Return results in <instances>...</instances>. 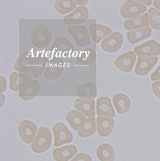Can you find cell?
Returning <instances> with one entry per match:
<instances>
[{
	"label": "cell",
	"mask_w": 160,
	"mask_h": 161,
	"mask_svg": "<svg viewBox=\"0 0 160 161\" xmlns=\"http://www.w3.org/2000/svg\"><path fill=\"white\" fill-rule=\"evenodd\" d=\"M51 40L52 34L50 30L44 25L35 26L30 32L29 41L35 47L44 48L49 46Z\"/></svg>",
	"instance_id": "cell-1"
},
{
	"label": "cell",
	"mask_w": 160,
	"mask_h": 161,
	"mask_svg": "<svg viewBox=\"0 0 160 161\" xmlns=\"http://www.w3.org/2000/svg\"><path fill=\"white\" fill-rule=\"evenodd\" d=\"M51 143V135L50 129L45 126H40L30 148L34 152L41 153L49 149Z\"/></svg>",
	"instance_id": "cell-2"
},
{
	"label": "cell",
	"mask_w": 160,
	"mask_h": 161,
	"mask_svg": "<svg viewBox=\"0 0 160 161\" xmlns=\"http://www.w3.org/2000/svg\"><path fill=\"white\" fill-rule=\"evenodd\" d=\"M147 7L137 1L127 0L124 2L120 8V13L124 19H133L143 14L146 12Z\"/></svg>",
	"instance_id": "cell-3"
},
{
	"label": "cell",
	"mask_w": 160,
	"mask_h": 161,
	"mask_svg": "<svg viewBox=\"0 0 160 161\" xmlns=\"http://www.w3.org/2000/svg\"><path fill=\"white\" fill-rule=\"evenodd\" d=\"M52 131L54 135V145L56 147L68 144L73 139L72 134L61 122L56 123L52 127Z\"/></svg>",
	"instance_id": "cell-4"
},
{
	"label": "cell",
	"mask_w": 160,
	"mask_h": 161,
	"mask_svg": "<svg viewBox=\"0 0 160 161\" xmlns=\"http://www.w3.org/2000/svg\"><path fill=\"white\" fill-rule=\"evenodd\" d=\"M64 69L63 60L58 57H53L48 60L44 72V78L47 80H54L59 78Z\"/></svg>",
	"instance_id": "cell-5"
},
{
	"label": "cell",
	"mask_w": 160,
	"mask_h": 161,
	"mask_svg": "<svg viewBox=\"0 0 160 161\" xmlns=\"http://www.w3.org/2000/svg\"><path fill=\"white\" fill-rule=\"evenodd\" d=\"M18 132L20 139L24 143L31 144L37 134V126L29 120H23L18 125Z\"/></svg>",
	"instance_id": "cell-6"
},
{
	"label": "cell",
	"mask_w": 160,
	"mask_h": 161,
	"mask_svg": "<svg viewBox=\"0 0 160 161\" xmlns=\"http://www.w3.org/2000/svg\"><path fill=\"white\" fill-rule=\"evenodd\" d=\"M123 36L119 31H114L101 42V49L107 53L119 51L122 45Z\"/></svg>",
	"instance_id": "cell-7"
},
{
	"label": "cell",
	"mask_w": 160,
	"mask_h": 161,
	"mask_svg": "<svg viewBox=\"0 0 160 161\" xmlns=\"http://www.w3.org/2000/svg\"><path fill=\"white\" fill-rule=\"evenodd\" d=\"M67 32L72 37L79 47L87 46L90 44V35L87 28L83 25H74L67 27Z\"/></svg>",
	"instance_id": "cell-8"
},
{
	"label": "cell",
	"mask_w": 160,
	"mask_h": 161,
	"mask_svg": "<svg viewBox=\"0 0 160 161\" xmlns=\"http://www.w3.org/2000/svg\"><path fill=\"white\" fill-rule=\"evenodd\" d=\"M133 51L139 57H155L160 54V44L154 40H150L135 46Z\"/></svg>",
	"instance_id": "cell-9"
},
{
	"label": "cell",
	"mask_w": 160,
	"mask_h": 161,
	"mask_svg": "<svg viewBox=\"0 0 160 161\" xmlns=\"http://www.w3.org/2000/svg\"><path fill=\"white\" fill-rule=\"evenodd\" d=\"M88 16L89 12L85 6H77L72 12L63 16V21L68 25L79 24L85 22Z\"/></svg>",
	"instance_id": "cell-10"
},
{
	"label": "cell",
	"mask_w": 160,
	"mask_h": 161,
	"mask_svg": "<svg viewBox=\"0 0 160 161\" xmlns=\"http://www.w3.org/2000/svg\"><path fill=\"white\" fill-rule=\"evenodd\" d=\"M136 58L135 52L128 51L119 55L115 60L114 64L119 70L125 73H129L133 68Z\"/></svg>",
	"instance_id": "cell-11"
},
{
	"label": "cell",
	"mask_w": 160,
	"mask_h": 161,
	"mask_svg": "<svg viewBox=\"0 0 160 161\" xmlns=\"http://www.w3.org/2000/svg\"><path fill=\"white\" fill-rule=\"evenodd\" d=\"M34 57L30 51H24L21 53L13 62V69L18 73L29 72Z\"/></svg>",
	"instance_id": "cell-12"
},
{
	"label": "cell",
	"mask_w": 160,
	"mask_h": 161,
	"mask_svg": "<svg viewBox=\"0 0 160 161\" xmlns=\"http://www.w3.org/2000/svg\"><path fill=\"white\" fill-rule=\"evenodd\" d=\"M31 75L28 73L12 72L9 75L8 87L12 91H19L31 81Z\"/></svg>",
	"instance_id": "cell-13"
},
{
	"label": "cell",
	"mask_w": 160,
	"mask_h": 161,
	"mask_svg": "<svg viewBox=\"0 0 160 161\" xmlns=\"http://www.w3.org/2000/svg\"><path fill=\"white\" fill-rule=\"evenodd\" d=\"M157 60L158 58L156 57H138L134 70L135 73L139 76L147 75L155 66Z\"/></svg>",
	"instance_id": "cell-14"
},
{
	"label": "cell",
	"mask_w": 160,
	"mask_h": 161,
	"mask_svg": "<svg viewBox=\"0 0 160 161\" xmlns=\"http://www.w3.org/2000/svg\"><path fill=\"white\" fill-rule=\"evenodd\" d=\"M96 114L98 116L114 118L115 112L112 105L110 98L107 96H101L96 100Z\"/></svg>",
	"instance_id": "cell-15"
},
{
	"label": "cell",
	"mask_w": 160,
	"mask_h": 161,
	"mask_svg": "<svg viewBox=\"0 0 160 161\" xmlns=\"http://www.w3.org/2000/svg\"><path fill=\"white\" fill-rule=\"evenodd\" d=\"M50 50L53 53H56L59 55H67L72 52L74 47L67 38L60 36L56 38L53 41L50 46Z\"/></svg>",
	"instance_id": "cell-16"
},
{
	"label": "cell",
	"mask_w": 160,
	"mask_h": 161,
	"mask_svg": "<svg viewBox=\"0 0 160 161\" xmlns=\"http://www.w3.org/2000/svg\"><path fill=\"white\" fill-rule=\"evenodd\" d=\"M40 89V83L37 80H33L19 91L18 95L21 100L29 101L36 97L39 93Z\"/></svg>",
	"instance_id": "cell-17"
},
{
	"label": "cell",
	"mask_w": 160,
	"mask_h": 161,
	"mask_svg": "<svg viewBox=\"0 0 160 161\" xmlns=\"http://www.w3.org/2000/svg\"><path fill=\"white\" fill-rule=\"evenodd\" d=\"M97 92L96 86L92 82L79 84L76 88V95L82 100H93L97 96Z\"/></svg>",
	"instance_id": "cell-18"
},
{
	"label": "cell",
	"mask_w": 160,
	"mask_h": 161,
	"mask_svg": "<svg viewBox=\"0 0 160 161\" xmlns=\"http://www.w3.org/2000/svg\"><path fill=\"white\" fill-rule=\"evenodd\" d=\"M88 30L92 41L96 43L99 42L103 39H104L112 33L110 28L99 23H93L90 25L88 27Z\"/></svg>",
	"instance_id": "cell-19"
},
{
	"label": "cell",
	"mask_w": 160,
	"mask_h": 161,
	"mask_svg": "<svg viewBox=\"0 0 160 161\" xmlns=\"http://www.w3.org/2000/svg\"><path fill=\"white\" fill-rule=\"evenodd\" d=\"M98 133L102 137L109 136L115 126V120L108 116H98L96 118Z\"/></svg>",
	"instance_id": "cell-20"
},
{
	"label": "cell",
	"mask_w": 160,
	"mask_h": 161,
	"mask_svg": "<svg viewBox=\"0 0 160 161\" xmlns=\"http://www.w3.org/2000/svg\"><path fill=\"white\" fill-rule=\"evenodd\" d=\"M114 107L118 114H124L131 107V100L127 95L124 93H117L112 97Z\"/></svg>",
	"instance_id": "cell-21"
},
{
	"label": "cell",
	"mask_w": 160,
	"mask_h": 161,
	"mask_svg": "<svg viewBox=\"0 0 160 161\" xmlns=\"http://www.w3.org/2000/svg\"><path fill=\"white\" fill-rule=\"evenodd\" d=\"M47 57L43 55H39L34 57L29 71L30 75L35 78H40L44 72L48 62Z\"/></svg>",
	"instance_id": "cell-22"
},
{
	"label": "cell",
	"mask_w": 160,
	"mask_h": 161,
	"mask_svg": "<svg viewBox=\"0 0 160 161\" xmlns=\"http://www.w3.org/2000/svg\"><path fill=\"white\" fill-rule=\"evenodd\" d=\"M77 153V148L74 145H67L53 151L52 157L56 161H68Z\"/></svg>",
	"instance_id": "cell-23"
},
{
	"label": "cell",
	"mask_w": 160,
	"mask_h": 161,
	"mask_svg": "<svg viewBox=\"0 0 160 161\" xmlns=\"http://www.w3.org/2000/svg\"><path fill=\"white\" fill-rule=\"evenodd\" d=\"M74 108L88 117L95 115V101L93 100H82L76 98L74 102Z\"/></svg>",
	"instance_id": "cell-24"
},
{
	"label": "cell",
	"mask_w": 160,
	"mask_h": 161,
	"mask_svg": "<svg viewBox=\"0 0 160 161\" xmlns=\"http://www.w3.org/2000/svg\"><path fill=\"white\" fill-rule=\"evenodd\" d=\"M96 53L92 48L87 47L79 52L76 60L78 66H91L95 62Z\"/></svg>",
	"instance_id": "cell-25"
},
{
	"label": "cell",
	"mask_w": 160,
	"mask_h": 161,
	"mask_svg": "<svg viewBox=\"0 0 160 161\" xmlns=\"http://www.w3.org/2000/svg\"><path fill=\"white\" fill-rule=\"evenodd\" d=\"M151 29L149 26L130 30L126 34L127 40L130 43L135 44L143 39L149 37L151 34Z\"/></svg>",
	"instance_id": "cell-26"
},
{
	"label": "cell",
	"mask_w": 160,
	"mask_h": 161,
	"mask_svg": "<svg viewBox=\"0 0 160 161\" xmlns=\"http://www.w3.org/2000/svg\"><path fill=\"white\" fill-rule=\"evenodd\" d=\"M86 119V116L74 109L69 110L66 116L67 122L74 130H78Z\"/></svg>",
	"instance_id": "cell-27"
},
{
	"label": "cell",
	"mask_w": 160,
	"mask_h": 161,
	"mask_svg": "<svg viewBox=\"0 0 160 161\" xmlns=\"http://www.w3.org/2000/svg\"><path fill=\"white\" fill-rule=\"evenodd\" d=\"M148 25L149 21L147 13H144L143 14L138 16V17L133 19H125L123 23L124 28L127 30H133L148 26Z\"/></svg>",
	"instance_id": "cell-28"
},
{
	"label": "cell",
	"mask_w": 160,
	"mask_h": 161,
	"mask_svg": "<svg viewBox=\"0 0 160 161\" xmlns=\"http://www.w3.org/2000/svg\"><path fill=\"white\" fill-rule=\"evenodd\" d=\"M96 155L100 161H114L115 158V152L110 144L103 143L97 148Z\"/></svg>",
	"instance_id": "cell-29"
},
{
	"label": "cell",
	"mask_w": 160,
	"mask_h": 161,
	"mask_svg": "<svg viewBox=\"0 0 160 161\" xmlns=\"http://www.w3.org/2000/svg\"><path fill=\"white\" fill-rule=\"evenodd\" d=\"M96 122L93 117H88L83 125L77 130V135L81 137H87L93 135L96 131Z\"/></svg>",
	"instance_id": "cell-30"
},
{
	"label": "cell",
	"mask_w": 160,
	"mask_h": 161,
	"mask_svg": "<svg viewBox=\"0 0 160 161\" xmlns=\"http://www.w3.org/2000/svg\"><path fill=\"white\" fill-rule=\"evenodd\" d=\"M54 7L59 14L63 15L72 12L77 7V4L73 0H56Z\"/></svg>",
	"instance_id": "cell-31"
},
{
	"label": "cell",
	"mask_w": 160,
	"mask_h": 161,
	"mask_svg": "<svg viewBox=\"0 0 160 161\" xmlns=\"http://www.w3.org/2000/svg\"><path fill=\"white\" fill-rule=\"evenodd\" d=\"M147 18L149 25L152 28L160 30V12L151 7L148 10Z\"/></svg>",
	"instance_id": "cell-32"
},
{
	"label": "cell",
	"mask_w": 160,
	"mask_h": 161,
	"mask_svg": "<svg viewBox=\"0 0 160 161\" xmlns=\"http://www.w3.org/2000/svg\"><path fill=\"white\" fill-rule=\"evenodd\" d=\"M70 161H92V158L88 154L79 153Z\"/></svg>",
	"instance_id": "cell-33"
},
{
	"label": "cell",
	"mask_w": 160,
	"mask_h": 161,
	"mask_svg": "<svg viewBox=\"0 0 160 161\" xmlns=\"http://www.w3.org/2000/svg\"><path fill=\"white\" fill-rule=\"evenodd\" d=\"M152 91L156 97L160 99V80L152 83Z\"/></svg>",
	"instance_id": "cell-34"
},
{
	"label": "cell",
	"mask_w": 160,
	"mask_h": 161,
	"mask_svg": "<svg viewBox=\"0 0 160 161\" xmlns=\"http://www.w3.org/2000/svg\"><path fill=\"white\" fill-rule=\"evenodd\" d=\"M151 80L152 81H156V80H160V64L151 75Z\"/></svg>",
	"instance_id": "cell-35"
},
{
	"label": "cell",
	"mask_w": 160,
	"mask_h": 161,
	"mask_svg": "<svg viewBox=\"0 0 160 161\" xmlns=\"http://www.w3.org/2000/svg\"><path fill=\"white\" fill-rule=\"evenodd\" d=\"M0 82H1L0 83V92H1V93H2L5 91L6 86H7L6 78L2 75L0 76Z\"/></svg>",
	"instance_id": "cell-36"
},
{
	"label": "cell",
	"mask_w": 160,
	"mask_h": 161,
	"mask_svg": "<svg viewBox=\"0 0 160 161\" xmlns=\"http://www.w3.org/2000/svg\"><path fill=\"white\" fill-rule=\"evenodd\" d=\"M75 2L77 5H79V6H84L85 5H86L88 3V1L87 0H85V1H84V0H82V1H79V0H76Z\"/></svg>",
	"instance_id": "cell-37"
},
{
	"label": "cell",
	"mask_w": 160,
	"mask_h": 161,
	"mask_svg": "<svg viewBox=\"0 0 160 161\" xmlns=\"http://www.w3.org/2000/svg\"><path fill=\"white\" fill-rule=\"evenodd\" d=\"M153 5L157 9L160 10V0H155V1H154Z\"/></svg>",
	"instance_id": "cell-38"
},
{
	"label": "cell",
	"mask_w": 160,
	"mask_h": 161,
	"mask_svg": "<svg viewBox=\"0 0 160 161\" xmlns=\"http://www.w3.org/2000/svg\"><path fill=\"white\" fill-rule=\"evenodd\" d=\"M137 2L144 5H150L152 3V1H137Z\"/></svg>",
	"instance_id": "cell-39"
}]
</instances>
